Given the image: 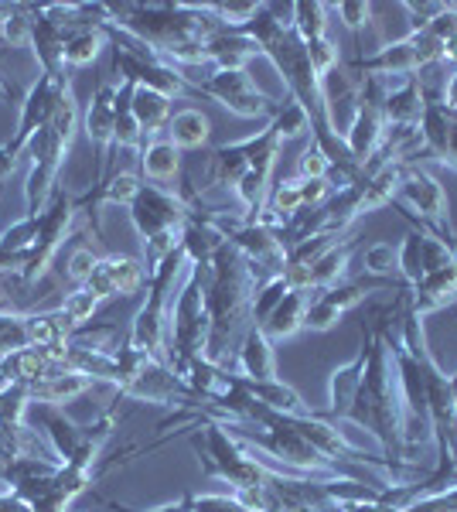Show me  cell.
<instances>
[{"mask_svg":"<svg viewBox=\"0 0 457 512\" xmlns=\"http://www.w3.org/2000/svg\"><path fill=\"white\" fill-rule=\"evenodd\" d=\"M400 287L393 291V301L372 311V321L362 328L359 345L365 349V373L345 417L376 437L382 444V454L393 461H406V403L393 349V328L396 315H400Z\"/></svg>","mask_w":457,"mask_h":512,"instance_id":"1","label":"cell"},{"mask_svg":"<svg viewBox=\"0 0 457 512\" xmlns=\"http://www.w3.org/2000/svg\"><path fill=\"white\" fill-rule=\"evenodd\" d=\"M110 24L123 35L144 41L157 59L178 72L209 65V38L219 35V24L205 4H106Z\"/></svg>","mask_w":457,"mask_h":512,"instance_id":"2","label":"cell"},{"mask_svg":"<svg viewBox=\"0 0 457 512\" xmlns=\"http://www.w3.org/2000/svg\"><path fill=\"white\" fill-rule=\"evenodd\" d=\"M202 274H205V311H209L205 359L229 369V359H236L243 335L253 328L256 287L267 277L229 243L212 256L209 267H202Z\"/></svg>","mask_w":457,"mask_h":512,"instance_id":"3","label":"cell"},{"mask_svg":"<svg viewBox=\"0 0 457 512\" xmlns=\"http://www.w3.org/2000/svg\"><path fill=\"white\" fill-rule=\"evenodd\" d=\"M130 222H134L140 243H144V267L147 274H154L168 256L181 246V229L191 219V205L181 192H171L164 185H151L144 181V188L137 192L134 202L127 205Z\"/></svg>","mask_w":457,"mask_h":512,"instance_id":"4","label":"cell"},{"mask_svg":"<svg viewBox=\"0 0 457 512\" xmlns=\"http://www.w3.org/2000/svg\"><path fill=\"white\" fill-rule=\"evenodd\" d=\"M185 253L181 246L174 250L161 267L154 270L151 280H147V301L140 304V311L130 321V335L127 345L154 355V359L168 362L171 355V311H174V294H178V284L185 277Z\"/></svg>","mask_w":457,"mask_h":512,"instance_id":"5","label":"cell"},{"mask_svg":"<svg viewBox=\"0 0 457 512\" xmlns=\"http://www.w3.org/2000/svg\"><path fill=\"white\" fill-rule=\"evenodd\" d=\"M116 362H120V383L116 390L127 400L140 403H157V407H188L191 420L202 410V400L188 390V383L181 379L168 362L154 359V355L134 349L123 342L116 349Z\"/></svg>","mask_w":457,"mask_h":512,"instance_id":"6","label":"cell"},{"mask_svg":"<svg viewBox=\"0 0 457 512\" xmlns=\"http://www.w3.org/2000/svg\"><path fill=\"white\" fill-rule=\"evenodd\" d=\"M209 342V311H205V274L202 267H185V277L174 294L171 311V355L168 366L181 376V369L195 359H205Z\"/></svg>","mask_w":457,"mask_h":512,"instance_id":"7","label":"cell"},{"mask_svg":"<svg viewBox=\"0 0 457 512\" xmlns=\"http://www.w3.org/2000/svg\"><path fill=\"white\" fill-rule=\"evenodd\" d=\"M41 427H45L48 444H52L55 458L62 465H86V468H96L99 458H103V448L106 441L113 437V427H116V407L103 410L93 424H76L65 414H58L55 407H41Z\"/></svg>","mask_w":457,"mask_h":512,"instance_id":"8","label":"cell"},{"mask_svg":"<svg viewBox=\"0 0 457 512\" xmlns=\"http://www.w3.org/2000/svg\"><path fill=\"white\" fill-rule=\"evenodd\" d=\"M188 89H191V96H209L243 120L273 117L280 106V99L263 93L246 69H215L212 76H205V79H188Z\"/></svg>","mask_w":457,"mask_h":512,"instance_id":"9","label":"cell"},{"mask_svg":"<svg viewBox=\"0 0 457 512\" xmlns=\"http://www.w3.org/2000/svg\"><path fill=\"white\" fill-rule=\"evenodd\" d=\"M396 209L406 212V219H413L423 233H434L447 243H454V229H451V209H447V192L444 185L430 175L427 168H406L400 192L393 198Z\"/></svg>","mask_w":457,"mask_h":512,"instance_id":"10","label":"cell"},{"mask_svg":"<svg viewBox=\"0 0 457 512\" xmlns=\"http://www.w3.org/2000/svg\"><path fill=\"white\" fill-rule=\"evenodd\" d=\"M359 82V93H355V113H352V123L342 134L348 154L352 161L365 168L372 161V154L379 151L382 137H386V93H389V79H376V76H365V79H355Z\"/></svg>","mask_w":457,"mask_h":512,"instance_id":"11","label":"cell"},{"mask_svg":"<svg viewBox=\"0 0 457 512\" xmlns=\"http://www.w3.org/2000/svg\"><path fill=\"white\" fill-rule=\"evenodd\" d=\"M82 212V202L79 195H69V192H58L52 195V202H48V209L38 216V236H35V250H31L28 263H24L21 270V287L28 291V287H35L41 277H45V270L52 267L55 253L62 250L65 236H69L72 222Z\"/></svg>","mask_w":457,"mask_h":512,"instance_id":"12","label":"cell"},{"mask_svg":"<svg viewBox=\"0 0 457 512\" xmlns=\"http://www.w3.org/2000/svg\"><path fill=\"white\" fill-rule=\"evenodd\" d=\"M69 76H52V72H41L35 86L28 89V96H24L21 103V117H18V130H14V137L7 140V144H0V154H4L7 161L18 164L24 158V147H28V140L38 134L41 127H48V120H52L58 99H62L65 86H69Z\"/></svg>","mask_w":457,"mask_h":512,"instance_id":"13","label":"cell"},{"mask_svg":"<svg viewBox=\"0 0 457 512\" xmlns=\"http://www.w3.org/2000/svg\"><path fill=\"white\" fill-rule=\"evenodd\" d=\"M147 274L144 260L140 256H120V253H110V256H99L96 270L89 274L86 287L96 301H110V297H134L137 291H144Z\"/></svg>","mask_w":457,"mask_h":512,"instance_id":"14","label":"cell"},{"mask_svg":"<svg viewBox=\"0 0 457 512\" xmlns=\"http://www.w3.org/2000/svg\"><path fill=\"white\" fill-rule=\"evenodd\" d=\"M420 137L427 144L430 158L457 171V117L447 106H440V99H430L427 110H423Z\"/></svg>","mask_w":457,"mask_h":512,"instance_id":"15","label":"cell"},{"mask_svg":"<svg viewBox=\"0 0 457 512\" xmlns=\"http://www.w3.org/2000/svg\"><path fill=\"white\" fill-rule=\"evenodd\" d=\"M82 130H86L89 144L99 151H110L116 140V82L103 79L96 86V93L89 96L86 113H82Z\"/></svg>","mask_w":457,"mask_h":512,"instance_id":"16","label":"cell"},{"mask_svg":"<svg viewBox=\"0 0 457 512\" xmlns=\"http://www.w3.org/2000/svg\"><path fill=\"white\" fill-rule=\"evenodd\" d=\"M454 301H457V260L451 267H440L434 274L420 277L413 287H406V304L423 318L447 308V304H454Z\"/></svg>","mask_w":457,"mask_h":512,"instance_id":"17","label":"cell"},{"mask_svg":"<svg viewBox=\"0 0 457 512\" xmlns=\"http://www.w3.org/2000/svg\"><path fill=\"white\" fill-rule=\"evenodd\" d=\"M430 96L423 89V79L420 76H406L400 82H393L386 93V123L389 127H420L423 120V110H427Z\"/></svg>","mask_w":457,"mask_h":512,"instance_id":"18","label":"cell"},{"mask_svg":"<svg viewBox=\"0 0 457 512\" xmlns=\"http://www.w3.org/2000/svg\"><path fill=\"white\" fill-rule=\"evenodd\" d=\"M236 369L243 379H253V383H267V379H277V352H273V342L260 328H249L236 349Z\"/></svg>","mask_w":457,"mask_h":512,"instance_id":"19","label":"cell"},{"mask_svg":"<svg viewBox=\"0 0 457 512\" xmlns=\"http://www.w3.org/2000/svg\"><path fill=\"white\" fill-rule=\"evenodd\" d=\"M307 304H311V291H301V287H290L284 301L270 311L263 325H256L270 342H287V338L304 332V318H307Z\"/></svg>","mask_w":457,"mask_h":512,"instance_id":"20","label":"cell"},{"mask_svg":"<svg viewBox=\"0 0 457 512\" xmlns=\"http://www.w3.org/2000/svg\"><path fill=\"white\" fill-rule=\"evenodd\" d=\"M362 373H365V349L359 345V352L328 376V420L348 417V407H352V400H355Z\"/></svg>","mask_w":457,"mask_h":512,"instance_id":"21","label":"cell"},{"mask_svg":"<svg viewBox=\"0 0 457 512\" xmlns=\"http://www.w3.org/2000/svg\"><path fill=\"white\" fill-rule=\"evenodd\" d=\"M35 236H38V216H24L18 222H11L7 229H0V270L21 274L31 250H35Z\"/></svg>","mask_w":457,"mask_h":512,"instance_id":"22","label":"cell"},{"mask_svg":"<svg viewBox=\"0 0 457 512\" xmlns=\"http://www.w3.org/2000/svg\"><path fill=\"white\" fill-rule=\"evenodd\" d=\"M355 246H359V243H355V236H348V239H342V243L335 246V250L324 253L321 260L307 270L304 291H328V287L342 284V280L348 277V267H352Z\"/></svg>","mask_w":457,"mask_h":512,"instance_id":"23","label":"cell"},{"mask_svg":"<svg viewBox=\"0 0 457 512\" xmlns=\"http://www.w3.org/2000/svg\"><path fill=\"white\" fill-rule=\"evenodd\" d=\"M253 55H260L256 41L236 28H222L219 35L209 38V65H215V69H246Z\"/></svg>","mask_w":457,"mask_h":512,"instance_id":"24","label":"cell"},{"mask_svg":"<svg viewBox=\"0 0 457 512\" xmlns=\"http://www.w3.org/2000/svg\"><path fill=\"white\" fill-rule=\"evenodd\" d=\"M31 390V403H38V407H62V403H72L79 400L82 393L93 390V379L82 376V373H62V376H52V379H41V383L28 386Z\"/></svg>","mask_w":457,"mask_h":512,"instance_id":"25","label":"cell"},{"mask_svg":"<svg viewBox=\"0 0 457 512\" xmlns=\"http://www.w3.org/2000/svg\"><path fill=\"white\" fill-rule=\"evenodd\" d=\"M168 140L178 151H202L205 144H209L212 137V123L205 117L202 110H195V106H188V110H178L171 113L168 120Z\"/></svg>","mask_w":457,"mask_h":512,"instance_id":"26","label":"cell"},{"mask_svg":"<svg viewBox=\"0 0 457 512\" xmlns=\"http://www.w3.org/2000/svg\"><path fill=\"white\" fill-rule=\"evenodd\" d=\"M140 171H144V181H151V185L174 181L181 175V151L168 137H154L140 151Z\"/></svg>","mask_w":457,"mask_h":512,"instance_id":"27","label":"cell"},{"mask_svg":"<svg viewBox=\"0 0 457 512\" xmlns=\"http://www.w3.org/2000/svg\"><path fill=\"white\" fill-rule=\"evenodd\" d=\"M246 383V390L253 400H260L263 407H270V410H277V414H294V417H307V414H314L311 407L304 403V396L294 390V386H287L284 379H267V383H253V379H243Z\"/></svg>","mask_w":457,"mask_h":512,"instance_id":"28","label":"cell"},{"mask_svg":"<svg viewBox=\"0 0 457 512\" xmlns=\"http://www.w3.org/2000/svg\"><path fill=\"white\" fill-rule=\"evenodd\" d=\"M144 188V178L134 171H120L103 185H93V192L79 195L82 209H99V205H130L137 198V192Z\"/></svg>","mask_w":457,"mask_h":512,"instance_id":"29","label":"cell"},{"mask_svg":"<svg viewBox=\"0 0 457 512\" xmlns=\"http://www.w3.org/2000/svg\"><path fill=\"white\" fill-rule=\"evenodd\" d=\"M130 110H134V117L140 123V130H144V137H157L164 127H168L171 120V99L164 93H154V89H140L134 86V99H130Z\"/></svg>","mask_w":457,"mask_h":512,"instance_id":"30","label":"cell"},{"mask_svg":"<svg viewBox=\"0 0 457 512\" xmlns=\"http://www.w3.org/2000/svg\"><path fill=\"white\" fill-rule=\"evenodd\" d=\"M106 31L103 28H82L76 31L69 41H65V65H72V69H86V65H93L99 59V52L106 48Z\"/></svg>","mask_w":457,"mask_h":512,"instance_id":"31","label":"cell"},{"mask_svg":"<svg viewBox=\"0 0 457 512\" xmlns=\"http://www.w3.org/2000/svg\"><path fill=\"white\" fill-rule=\"evenodd\" d=\"M21 349H31L28 315L7 308V304L0 301V359L11 355V352H21Z\"/></svg>","mask_w":457,"mask_h":512,"instance_id":"32","label":"cell"},{"mask_svg":"<svg viewBox=\"0 0 457 512\" xmlns=\"http://www.w3.org/2000/svg\"><path fill=\"white\" fill-rule=\"evenodd\" d=\"M294 28L304 41L328 35V4H321V0H297L294 4Z\"/></svg>","mask_w":457,"mask_h":512,"instance_id":"33","label":"cell"},{"mask_svg":"<svg viewBox=\"0 0 457 512\" xmlns=\"http://www.w3.org/2000/svg\"><path fill=\"white\" fill-rule=\"evenodd\" d=\"M273 127L280 130V137H284V144L287 140H297V137H304V134H311V117L304 113V106L297 103V99H280V106H277V113L270 117Z\"/></svg>","mask_w":457,"mask_h":512,"instance_id":"34","label":"cell"},{"mask_svg":"<svg viewBox=\"0 0 457 512\" xmlns=\"http://www.w3.org/2000/svg\"><path fill=\"white\" fill-rule=\"evenodd\" d=\"M31 31H35V14H31V4H14L11 14L0 21V35H4V45H11V48L31 45Z\"/></svg>","mask_w":457,"mask_h":512,"instance_id":"35","label":"cell"},{"mask_svg":"<svg viewBox=\"0 0 457 512\" xmlns=\"http://www.w3.org/2000/svg\"><path fill=\"white\" fill-rule=\"evenodd\" d=\"M287 291H290V280H287L284 274H273V277L263 280V284L256 287V301H253V325H263L270 311L277 308V304L287 297Z\"/></svg>","mask_w":457,"mask_h":512,"instance_id":"36","label":"cell"},{"mask_svg":"<svg viewBox=\"0 0 457 512\" xmlns=\"http://www.w3.org/2000/svg\"><path fill=\"white\" fill-rule=\"evenodd\" d=\"M396 274L406 287H413L417 280L423 277V260H420V233L413 229V233H406V239L400 243V250H396Z\"/></svg>","mask_w":457,"mask_h":512,"instance_id":"37","label":"cell"},{"mask_svg":"<svg viewBox=\"0 0 457 512\" xmlns=\"http://www.w3.org/2000/svg\"><path fill=\"white\" fill-rule=\"evenodd\" d=\"M328 11H335L342 24L352 35H362V31H372L376 28V7L365 4V0H342V4H328Z\"/></svg>","mask_w":457,"mask_h":512,"instance_id":"38","label":"cell"},{"mask_svg":"<svg viewBox=\"0 0 457 512\" xmlns=\"http://www.w3.org/2000/svg\"><path fill=\"white\" fill-rule=\"evenodd\" d=\"M181 502L191 509V512H249L239 495H229V492H188L181 495Z\"/></svg>","mask_w":457,"mask_h":512,"instance_id":"39","label":"cell"},{"mask_svg":"<svg viewBox=\"0 0 457 512\" xmlns=\"http://www.w3.org/2000/svg\"><path fill=\"white\" fill-rule=\"evenodd\" d=\"M304 45H307V55H311L314 72L321 76V82H328V76L338 69V62H342L335 38H331V35H321V38H314V41H304Z\"/></svg>","mask_w":457,"mask_h":512,"instance_id":"40","label":"cell"},{"mask_svg":"<svg viewBox=\"0 0 457 512\" xmlns=\"http://www.w3.org/2000/svg\"><path fill=\"white\" fill-rule=\"evenodd\" d=\"M362 263H365V277L393 280V274H396V250H393V243H372L369 250L362 253Z\"/></svg>","mask_w":457,"mask_h":512,"instance_id":"41","label":"cell"},{"mask_svg":"<svg viewBox=\"0 0 457 512\" xmlns=\"http://www.w3.org/2000/svg\"><path fill=\"white\" fill-rule=\"evenodd\" d=\"M96 308H99V301L93 294L86 291V287H79V291H72L69 297L62 301V315L72 321V328H86L89 321H93V315H96Z\"/></svg>","mask_w":457,"mask_h":512,"instance_id":"42","label":"cell"},{"mask_svg":"<svg viewBox=\"0 0 457 512\" xmlns=\"http://www.w3.org/2000/svg\"><path fill=\"white\" fill-rule=\"evenodd\" d=\"M400 512H457V485L417 495V499H413L410 506H403Z\"/></svg>","mask_w":457,"mask_h":512,"instance_id":"43","label":"cell"},{"mask_svg":"<svg viewBox=\"0 0 457 512\" xmlns=\"http://www.w3.org/2000/svg\"><path fill=\"white\" fill-rule=\"evenodd\" d=\"M297 178H331V161L324 158L321 147H307L301 154V161H297Z\"/></svg>","mask_w":457,"mask_h":512,"instance_id":"44","label":"cell"},{"mask_svg":"<svg viewBox=\"0 0 457 512\" xmlns=\"http://www.w3.org/2000/svg\"><path fill=\"white\" fill-rule=\"evenodd\" d=\"M96 263H99V253H93L89 246H79V250L69 256V277L82 287L89 280V274L96 270Z\"/></svg>","mask_w":457,"mask_h":512,"instance_id":"45","label":"cell"},{"mask_svg":"<svg viewBox=\"0 0 457 512\" xmlns=\"http://www.w3.org/2000/svg\"><path fill=\"white\" fill-rule=\"evenodd\" d=\"M403 11H406V18H410V31H423L440 11H444V4H413V0H406Z\"/></svg>","mask_w":457,"mask_h":512,"instance_id":"46","label":"cell"},{"mask_svg":"<svg viewBox=\"0 0 457 512\" xmlns=\"http://www.w3.org/2000/svg\"><path fill=\"white\" fill-rule=\"evenodd\" d=\"M103 506L113 509V512H191L181 499L178 502H168V506H157V509H130V506H120V502H106V499H103Z\"/></svg>","mask_w":457,"mask_h":512,"instance_id":"47","label":"cell"},{"mask_svg":"<svg viewBox=\"0 0 457 512\" xmlns=\"http://www.w3.org/2000/svg\"><path fill=\"white\" fill-rule=\"evenodd\" d=\"M440 103H444L447 106V110H454L457 113V69L451 72V76H447V82H444V86H440Z\"/></svg>","mask_w":457,"mask_h":512,"instance_id":"48","label":"cell"},{"mask_svg":"<svg viewBox=\"0 0 457 512\" xmlns=\"http://www.w3.org/2000/svg\"><path fill=\"white\" fill-rule=\"evenodd\" d=\"M444 65H454L457 69V35L444 45Z\"/></svg>","mask_w":457,"mask_h":512,"instance_id":"49","label":"cell"},{"mask_svg":"<svg viewBox=\"0 0 457 512\" xmlns=\"http://www.w3.org/2000/svg\"><path fill=\"white\" fill-rule=\"evenodd\" d=\"M447 383H451V400H454V407H457V369L451 376H447Z\"/></svg>","mask_w":457,"mask_h":512,"instance_id":"50","label":"cell"},{"mask_svg":"<svg viewBox=\"0 0 457 512\" xmlns=\"http://www.w3.org/2000/svg\"><path fill=\"white\" fill-rule=\"evenodd\" d=\"M454 246H457V229H454Z\"/></svg>","mask_w":457,"mask_h":512,"instance_id":"51","label":"cell"}]
</instances>
